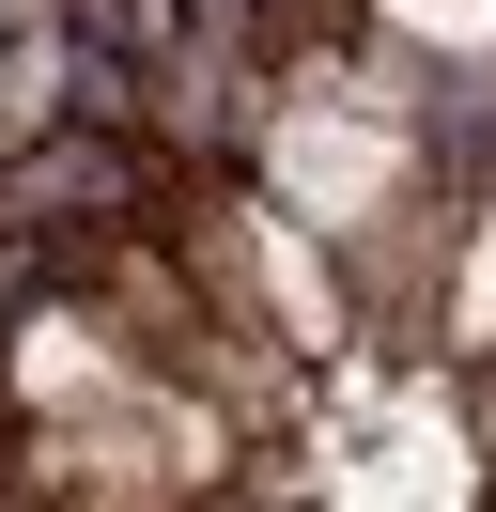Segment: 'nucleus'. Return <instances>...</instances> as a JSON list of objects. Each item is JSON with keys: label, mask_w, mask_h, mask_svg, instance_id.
<instances>
[{"label": "nucleus", "mask_w": 496, "mask_h": 512, "mask_svg": "<svg viewBox=\"0 0 496 512\" xmlns=\"http://www.w3.org/2000/svg\"><path fill=\"white\" fill-rule=\"evenodd\" d=\"M186 171H202V156H171V140H140V125H31V140H0V233L171 218Z\"/></svg>", "instance_id": "obj_1"}, {"label": "nucleus", "mask_w": 496, "mask_h": 512, "mask_svg": "<svg viewBox=\"0 0 496 512\" xmlns=\"http://www.w3.org/2000/svg\"><path fill=\"white\" fill-rule=\"evenodd\" d=\"M31 125H140V63L62 32L47 0H16V32H0V140H31Z\"/></svg>", "instance_id": "obj_2"}, {"label": "nucleus", "mask_w": 496, "mask_h": 512, "mask_svg": "<svg viewBox=\"0 0 496 512\" xmlns=\"http://www.w3.org/2000/svg\"><path fill=\"white\" fill-rule=\"evenodd\" d=\"M341 249H357V311L372 326H419L434 264H465V187H388L372 218H341Z\"/></svg>", "instance_id": "obj_3"}, {"label": "nucleus", "mask_w": 496, "mask_h": 512, "mask_svg": "<svg viewBox=\"0 0 496 512\" xmlns=\"http://www.w3.org/2000/svg\"><path fill=\"white\" fill-rule=\"evenodd\" d=\"M47 16H62V32H93V47H109V63H171V47L186 32H202V0H47Z\"/></svg>", "instance_id": "obj_4"}, {"label": "nucleus", "mask_w": 496, "mask_h": 512, "mask_svg": "<svg viewBox=\"0 0 496 512\" xmlns=\"http://www.w3.org/2000/svg\"><path fill=\"white\" fill-rule=\"evenodd\" d=\"M0 512H47V497H16V481H0Z\"/></svg>", "instance_id": "obj_5"}, {"label": "nucleus", "mask_w": 496, "mask_h": 512, "mask_svg": "<svg viewBox=\"0 0 496 512\" xmlns=\"http://www.w3.org/2000/svg\"><path fill=\"white\" fill-rule=\"evenodd\" d=\"M0 450H16V404H0Z\"/></svg>", "instance_id": "obj_6"}]
</instances>
